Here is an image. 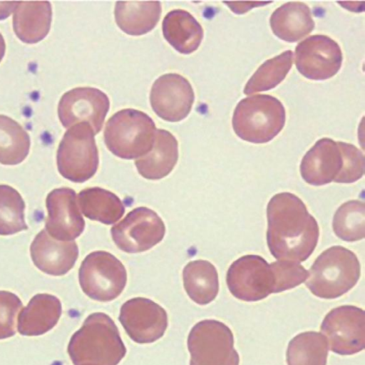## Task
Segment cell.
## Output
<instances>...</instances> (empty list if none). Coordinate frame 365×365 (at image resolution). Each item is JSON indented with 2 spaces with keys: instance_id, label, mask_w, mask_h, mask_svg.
I'll use <instances>...</instances> for the list:
<instances>
[{
  "instance_id": "6da1fadb",
  "label": "cell",
  "mask_w": 365,
  "mask_h": 365,
  "mask_svg": "<svg viewBox=\"0 0 365 365\" xmlns=\"http://www.w3.org/2000/svg\"><path fill=\"white\" fill-rule=\"evenodd\" d=\"M267 216V241L272 256L281 261H305L317 246L319 230L302 200L289 192L276 194L268 202Z\"/></svg>"
},
{
  "instance_id": "7a4b0ae2",
  "label": "cell",
  "mask_w": 365,
  "mask_h": 365,
  "mask_svg": "<svg viewBox=\"0 0 365 365\" xmlns=\"http://www.w3.org/2000/svg\"><path fill=\"white\" fill-rule=\"evenodd\" d=\"M68 353L74 365H117L126 349L112 319L96 312L89 315L73 334Z\"/></svg>"
},
{
  "instance_id": "3957f363",
  "label": "cell",
  "mask_w": 365,
  "mask_h": 365,
  "mask_svg": "<svg viewBox=\"0 0 365 365\" xmlns=\"http://www.w3.org/2000/svg\"><path fill=\"white\" fill-rule=\"evenodd\" d=\"M356 255L341 246L324 251L308 272L306 286L315 296L335 299L353 288L360 277Z\"/></svg>"
},
{
  "instance_id": "277c9868",
  "label": "cell",
  "mask_w": 365,
  "mask_h": 365,
  "mask_svg": "<svg viewBox=\"0 0 365 365\" xmlns=\"http://www.w3.org/2000/svg\"><path fill=\"white\" fill-rule=\"evenodd\" d=\"M285 109L277 98L258 94L242 99L233 113L232 124L235 134L252 143L272 140L285 123Z\"/></svg>"
},
{
  "instance_id": "5b68a950",
  "label": "cell",
  "mask_w": 365,
  "mask_h": 365,
  "mask_svg": "<svg viewBox=\"0 0 365 365\" xmlns=\"http://www.w3.org/2000/svg\"><path fill=\"white\" fill-rule=\"evenodd\" d=\"M153 119L143 111L125 108L107 121L103 133L108 149L123 159L139 158L152 149L156 133Z\"/></svg>"
},
{
  "instance_id": "8992f818",
  "label": "cell",
  "mask_w": 365,
  "mask_h": 365,
  "mask_svg": "<svg viewBox=\"0 0 365 365\" xmlns=\"http://www.w3.org/2000/svg\"><path fill=\"white\" fill-rule=\"evenodd\" d=\"M59 173L74 182H83L96 173L99 158L94 133L87 123L72 125L64 133L56 155Z\"/></svg>"
},
{
  "instance_id": "52a82bcc",
  "label": "cell",
  "mask_w": 365,
  "mask_h": 365,
  "mask_svg": "<svg viewBox=\"0 0 365 365\" xmlns=\"http://www.w3.org/2000/svg\"><path fill=\"white\" fill-rule=\"evenodd\" d=\"M190 365H239L231 329L215 319L197 323L187 337Z\"/></svg>"
},
{
  "instance_id": "ba28073f",
  "label": "cell",
  "mask_w": 365,
  "mask_h": 365,
  "mask_svg": "<svg viewBox=\"0 0 365 365\" xmlns=\"http://www.w3.org/2000/svg\"><path fill=\"white\" fill-rule=\"evenodd\" d=\"M83 292L99 302L118 297L127 282V272L121 262L106 251H96L86 257L78 272Z\"/></svg>"
},
{
  "instance_id": "9c48e42d",
  "label": "cell",
  "mask_w": 365,
  "mask_h": 365,
  "mask_svg": "<svg viewBox=\"0 0 365 365\" xmlns=\"http://www.w3.org/2000/svg\"><path fill=\"white\" fill-rule=\"evenodd\" d=\"M226 282L231 294L245 302H257L277 293L272 263L259 255H248L235 260L227 270Z\"/></svg>"
},
{
  "instance_id": "30bf717a",
  "label": "cell",
  "mask_w": 365,
  "mask_h": 365,
  "mask_svg": "<svg viewBox=\"0 0 365 365\" xmlns=\"http://www.w3.org/2000/svg\"><path fill=\"white\" fill-rule=\"evenodd\" d=\"M322 333L331 351L351 355L365 348V314L355 306L344 305L331 309L324 318Z\"/></svg>"
},
{
  "instance_id": "8fae6325",
  "label": "cell",
  "mask_w": 365,
  "mask_h": 365,
  "mask_svg": "<svg viewBox=\"0 0 365 365\" xmlns=\"http://www.w3.org/2000/svg\"><path fill=\"white\" fill-rule=\"evenodd\" d=\"M110 231L113 242L120 250L138 253L159 243L165 235V227L155 212L140 207L131 210Z\"/></svg>"
},
{
  "instance_id": "7c38bea8",
  "label": "cell",
  "mask_w": 365,
  "mask_h": 365,
  "mask_svg": "<svg viewBox=\"0 0 365 365\" xmlns=\"http://www.w3.org/2000/svg\"><path fill=\"white\" fill-rule=\"evenodd\" d=\"M110 108L108 96L93 87H78L65 93L58 106V115L64 128L78 123H88L94 133L102 129Z\"/></svg>"
},
{
  "instance_id": "4fadbf2b",
  "label": "cell",
  "mask_w": 365,
  "mask_h": 365,
  "mask_svg": "<svg viewBox=\"0 0 365 365\" xmlns=\"http://www.w3.org/2000/svg\"><path fill=\"white\" fill-rule=\"evenodd\" d=\"M342 63L339 45L327 36H309L295 48V64L305 78L323 81L335 76Z\"/></svg>"
},
{
  "instance_id": "5bb4252c",
  "label": "cell",
  "mask_w": 365,
  "mask_h": 365,
  "mask_svg": "<svg viewBox=\"0 0 365 365\" xmlns=\"http://www.w3.org/2000/svg\"><path fill=\"white\" fill-rule=\"evenodd\" d=\"M119 321L135 342L151 343L161 338L168 327L165 310L153 301L133 298L121 307Z\"/></svg>"
},
{
  "instance_id": "9a60e30c",
  "label": "cell",
  "mask_w": 365,
  "mask_h": 365,
  "mask_svg": "<svg viewBox=\"0 0 365 365\" xmlns=\"http://www.w3.org/2000/svg\"><path fill=\"white\" fill-rule=\"evenodd\" d=\"M195 100L188 80L178 73H165L153 83L150 101L153 111L162 119L178 122L190 113Z\"/></svg>"
},
{
  "instance_id": "2e32d148",
  "label": "cell",
  "mask_w": 365,
  "mask_h": 365,
  "mask_svg": "<svg viewBox=\"0 0 365 365\" xmlns=\"http://www.w3.org/2000/svg\"><path fill=\"white\" fill-rule=\"evenodd\" d=\"M47 233L58 241L70 242L83 232L85 221L79 211L76 192L69 187L51 191L46 199Z\"/></svg>"
},
{
  "instance_id": "e0dca14e",
  "label": "cell",
  "mask_w": 365,
  "mask_h": 365,
  "mask_svg": "<svg viewBox=\"0 0 365 365\" xmlns=\"http://www.w3.org/2000/svg\"><path fill=\"white\" fill-rule=\"evenodd\" d=\"M343 155L339 142L324 138L307 152L300 164L303 180L319 186L335 182L343 168Z\"/></svg>"
},
{
  "instance_id": "ac0fdd59",
  "label": "cell",
  "mask_w": 365,
  "mask_h": 365,
  "mask_svg": "<svg viewBox=\"0 0 365 365\" xmlns=\"http://www.w3.org/2000/svg\"><path fill=\"white\" fill-rule=\"evenodd\" d=\"M30 253L33 263L41 272L61 276L74 266L78 256V248L76 242L56 240L43 229L32 241Z\"/></svg>"
},
{
  "instance_id": "d6986e66",
  "label": "cell",
  "mask_w": 365,
  "mask_h": 365,
  "mask_svg": "<svg viewBox=\"0 0 365 365\" xmlns=\"http://www.w3.org/2000/svg\"><path fill=\"white\" fill-rule=\"evenodd\" d=\"M60 300L49 294H37L19 314L17 329L24 336H39L55 327L61 315Z\"/></svg>"
},
{
  "instance_id": "ffe728a7",
  "label": "cell",
  "mask_w": 365,
  "mask_h": 365,
  "mask_svg": "<svg viewBox=\"0 0 365 365\" xmlns=\"http://www.w3.org/2000/svg\"><path fill=\"white\" fill-rule=\"evenodd\" d=\"M52 17L49 1H20L14 11L13 29L26 43H36L49 32Z\"/></svg>"
},
{
  "instance_id": "44dd1931",
  "label": "cell",
  "mask_w": 365,
  "mask_h": 365,
  "mask_svg": "<svg viewBox=\"0 0 365 365\" xmlns=\"http://www.w3.org/2000/svg\"><path fill=\"white\" fill-rule=\"evenodd\" d=\"M178 159V143L175 137L166 130L157 129L152 149L138 158L135 164L143 178L159 180L173 170Z\"/></svg>"
},
{
  "instance_id": "7402d4cb",
  "label": "cell",
  "mask_w": 365,
  "mask_h": 365,
  "mask_svg": "<svg viewBox=\"0 0 365 365\" xmlns=\"http://www.w3.org/2000/svg\"><path fill=\"white\" fill-rule=\"evenodd\" d=\"M269 23L274 34L289 43L302 39L314 28L310 9L300 1L287 2L278 7L272 14Z\"/></svg>"
},
{
  "instance_id": "603a6c76",
  "label": "cell",
  "mask_w": 365,
  "mask_h": 365,
  "mask_svg": "<svg viewBox=\"0 0 365 365\" xmlns=\"http://www.w3.org/2000/svg\"><path fill=\"white\" fill-rule=\"evenodd\" d=\"M162 28L166 41L182 54L196 51L203 38V29L200 23L183 9L168 12L164 17Z\"/></svg>"
},
{
  "instance_id": "cb8c5ba5",
  "label": "cell",
  "mask_w": 365,
  "mask_h": 365,
  "mask_svg": "<svg viewBox=\"0 0 365 365\" xmlns=\"http://www.w3.org/2000/svg\"><path fill=\"white\" fill-rule=\"evenodd\" d=\"M161 11L160 1H118L114 9L115 20L125 34L140 36L154 29Z\"/></svg>"
},
{
  "instance_id": "d4e9b609",
  "label": "cell",
  "mask_w": 365,
  "mask_h": 365,
  "mask_svg": "<svg viewBox=\"0 0 365 365\" xmlns=\"http://www.w3.org/2000/svg\"><path fill=\"white\" fill-rule=\"evenodd\" d=\"M182 278L187 295L195 303L205 305L217 297L218 274L210 262L199 259L188 262L183 269Z\"/></svg>"
},
{
  "instance_id": "484cf974",
  "label": "cell",
  "mask_w": 365,
  "mask_h": 365,
  "mask_svg": "<svg viewBox=\"0 0 365 365\" xmlns=\"http://www.w3.org/2000/svg\"><path fill=\"white\" fill-rule=\"evenodd\" d=\"M78 202L86 217L106 225L115 223L125 212V207L118 197L98 187L81 190Z\"/></svg>"
},
{
  "instance_id": "4316f807",
  "label": "cell",
  "mask_w": 365,
  "mask_h": 365,
  "mask_svg": "<svg viewBox=\"0 0 365 365\" xmlns=\"http://www.w3.org/2000/svg\"><path fill=\"white\" fill-rule=\"evenodd\" d=\"M328 347L324 336L316 331H305L290 340L287 350L288 365H326Z\"/></svg>"
},
{
  "instance_id": "83f0119b",
  "label": "cell",
  "mask_w": 365,
  "mask_h": 365,
  "mask_svg": "<svg viewBox=\"0 0 365 365\" xmlns=\"http://www.w3.org/2000/svg\"><path fill=\"white\" fill-rule=\"evenodd\" d=\"M30 145V137L23 127L12 118L0 115V163H21L27 157Z\"/></svg>"
},
{
  "instance_id": "f1b7e54d",
  "label": "cell",
  "mask_w": 365,
  "mask_h": 365,
  "mask_svg": "<svg viewBox=\"0 0 365 365\" xmlns=\"http://www.w3.org/2000/svg\"><path fill=\"white\" fill-rule=\"evenodd\" d=\"M293 63V53L290 50L264 61L245 85L246 95L274 88L289 73Z\"/></svg>"
},
{
  "instance_id": "f546056e",
  "label": "cell",
  "mask_w": 365,
  "mask_h": 365,
  "mask_svg": "<svg viewBox=\"0 0 365 365\" xmlns=\"http://www.w3.org/2000/svg\"><path fill=\"white\" fill-rule=\"evenodd\" d=\"M333 230L340 239L354 242L365 235V206L363 202L350 200L341 205L333 219Z\"/></svg>"
},
{
  "instance_id": "4dcf8cb0",
  "label": "cell",
  "mask_w": 365,
  "mask_h": 365,
  "mask_svg": "<svg viewBox=\"0 0 365 365\" xmlns=\"http://www.w3.org/2000/svg\"><path fill=\"white\" fill-rule=\"evenodd\" d=\"M25 202L20 193L0 185V235H11L28 229L24 219Z\"/></svg>"
},
{
  "instance_id": "1f68e13d",
  "label": "cell",
  "mask_w": 365,
  "mask_h": 365,
  "mask_svg": "<svg viewBox=\"0 0 365 365\" xmlns=\"http://www.w3.org/2000/svg\"><path fill=\"white\" fill-rule=\"evenodd\" d=\"M22 306L17 295L8 291H0V339L16 334V318Z\"/></svg>"
},
{
  "instance_id": "d6a6232c",
  "label": "cell",
  "mask_w": 365,
  "mask_h": 365,
  "mask_svg": "<svg viewBox=\"0 0 365 365\" xmlns=\"http://www.w3.org/2000/svg\"><path fill=\"white\" fill-rule=\"evenodd\" d=\"M343 155L342 171L336 181L339 183H351L359 180L364 173L363 153L352 144L339 141Z\"/></svg>"
},
{
  "instance_id": "836d02e7",
  "label": "cell",
  "mask_w": 365,
  "mask_h": 365,
  "mask_svg": "<svg viewBox=\"0 0 365 365\" xmlns=\"http://www.w3.org/2000/svg\"><path fill=\"white\" fill-rule=\"evenodd\" d=\"M18 2H0V19L7 18L14 11Z\"/></svg>"
},
{
  "instance_id": "e575fe53",
  "label": "cell",
  "mask_w": 365,
  "mask_h": 365,
  "mask_svg": "<svg viewBox=\"0 0 365 365\" xmlns=\"http://www.w3.org/2000/svg\"><path fill=\"white\" fill-rule=\"evenodd\" d=\"M6 50V43L4 39V37L0 33V62L2 60Z\"/></svg>"
},
{
  "instance_id": "d590c367",
  "label": "cell",
  "mask_w": 365,
  "mask_h": 365,
  "mask_svg": "<svg viewBox=\"0 0 365 365\" xmlns=\"http://www.w3.org/2000/svg\"><path fill=\"white\" fill-rule=\"evenodd\" d=\"M83 365H96V364H83Z\"/></svg>"
}]
</instances>
